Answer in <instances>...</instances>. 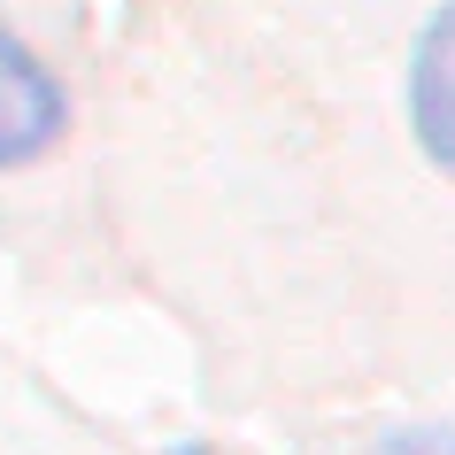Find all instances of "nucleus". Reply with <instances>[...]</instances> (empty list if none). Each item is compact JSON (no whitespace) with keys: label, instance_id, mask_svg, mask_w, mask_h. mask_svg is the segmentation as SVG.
I'll use <instances>...</instances> for the list:
<instances>
[{"label":"nucleus","instance_id":"nucleus-2","mask_svg":"<svg viewBox=\"0 0 455 455\" xmlns=\"http://www.w3.org/2000/svg\"><path fill=\"white\" fill-rule=\"evenodd\" d=\"M409 124L417 147L455 178V8H440L409 54Z\"/></svg>","mask_w":455,"mask_h":455},{"label":"nucleus","instance_id":"nucleus-3","mask_svg":"<svg viewBox=\"0 0 455 455\" xmlns=\"http://www.w3.org/2000/svg\"><path fill=\"white\" fill-rule=\"evenodd\" d=\"M379 455H455V432L448 425H409V432H394Z\"/></svg>","mask_w":455,"mask_h":455},{"label":"nucleus","instance_id":"nucleus-1","mask_svg":"<svg viewBox=\"0 0 455 455\" xmlns=\"http://www.w3.org/2000/svg\"><path fill=\"white\" fill-rule=\"evenodd\" d=\"M62 116H70L62 85L39 70V54L16 31L0 24V163H31L39 147H54Z\"/></svg>","mask_w":455,"mask_h":455},{"label":"nucleus","instance_id":"nucleus-4","mask_svg":"<svg viewBox=\"0 0 455 455\" xmlns=\"http://www.w3.org/2000/svg\"><path fill=\"white\" fill-rule=\"evenodd\" d=\"M178 455H201V448H178Z\"/></svg>","mask_w":455,"mask_h":455}]
</instances>
